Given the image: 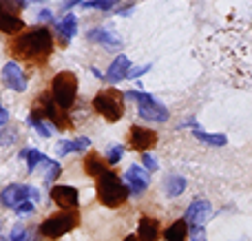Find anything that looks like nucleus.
Returning <instances> with one entry per match:
<instances>
[{
  "mask_svg": "<svg viewBox=\"0 0 252 241\" xmlns=\"http://www.w3.org/2000/svg\"><path fill=\"white\" fill-rule=\"evenodd\" d=\"M25 202H40V193L33 188V186H27V184H11L0 193V204L4 208H11L16 211L20 204Z\"/></svg>",
  "mask_w": 252,
  "mask_h": 241,
  "instance_id": "8",
  "label": "nucleus"
},
{
  "mask_svg": "<svg viewBox=\"0 0 252 241\" xmlns=\"http://www.w3.org/2000/svg\"><path fill=\"white\" fill-rule=\"evenodd\" d=\"M78 221H80V215L75 211H60L56 215H51L49 219H44L38 230L47 239H60L62 235L71 233L78 226Z\"/></svg>",
  "mask_w": 252,
  "mask_h": 241,
  "instance_id": "6",
  "label": "nucleus"
},
{
  "mask_svg": "<svg viewBox=\"0 0 252 241\" xmlns=\"http://www.w3.org/2000/svg\"><path fill=\"white\" fill-rule=\"evenodd\" d=\"M75 95H78V75L71 71H60L56 73L51 82V100L58 109L69 111L75 104Z\"/></svg>",
  "mask_w": 252,
  "mask_h": 241,
  "instance_id": "4",
  "label": "nucleus"
},
{
  "mask_svg": "<svg viewBox=\"0 0 252 241\" xmlns=\"http://www.w3.org/2000/svg\"><path fill=\"white\" fill-rule=\"evenodd\" d=\"M135 237L139 241H157L159 239V224H157V219H153V217H142Z\"/></svg>",
  "mask_w": 252,
  "mask_h": 241,
  "instance_id": "17",
  "label": "nucleus"
},
{
  "mask_svg": "<svg viewBox=\"0 0 252 241\" xmlns=\"http://www.w3.org/2000/svg\"><path fill=\"white\" fill-rule=\"evenodd\" d=\"M84 171H87V175H91V177H100L102 173H106L109 168H106V162L97 153H89L87 159H84Z\"/></svg>",
  "mask_w": 252,
  "mask_h": 241,
  "instance_id": "21",
  "label": "nucleus"
},
{
  "mask_svg": "<svg viewBox=\"0 0 252 241\" xmlns=\"http://www.w3.org/2000/svg\"><path fill=\"white\" fill-rule=\"evenodd\" d=\"M113 2H120V0H113Z\"/></svg>",
  "mask_w": 252,
  "mask_h": 241,
  "instance_id": "42",
  "label": "nucleus"
},
{
  "mask_svg": "<svg viewBox=\"0 0 252 241\" xmlns=\"http://www.w3.org/2000/svg\"><path fill=\"white\" fill-rule=\"evenodd\" d=\"M25 157H27V173H33L38 164H44V168H47L49 164L53 162V159H49L47 155L40 153L38 149H27V155H25Z\"/></svg>",
  "mask_w": 252,
  "mask_h": 241,
  "instance_id": "23",
  "label": "nucleus"
},
{
  "mask_svg": "<svg viewBox=\"0 0 252 241\" xmlns=\"http://www.w3.org/2000/svg\"><path fill=\"white\" fill-rule=\"evenodd\" d=\"M0 13H4V11H2V0H0Z\"/></svg>",
  "mask_w": 252,
  "mask_h": 241,
  "instance_id": "40",
  "label": "nucleus"
},
{
  "mask_svg": "<svg viewBox=\"0 0 252 241\" xmlns=\"http://www.w3.org/2000/svg\"><path fill=\"white\" fill-rule=\"evenodd\" d=\"M53 20V13L49 11V9H42V11L38 13V22H51Z\"/></svg>",
  "mask_w": 252,
  "mask_h": 241,
  "instance_id": "36",
  "label": "nucleus"
},
{
  "mask_svg": "<svg viewBox=\"0 0 252 241\" xmlns=\"http://www.w3.org/2000/svg\"><path fill=\"white\" fill-rule=\"evenodd\" d=\"M210 215H213V206H210L208 199H192V204L186 208V212H184V221H186V226H204L206 221L210 219Z\"/></svg>",
  "mask_w": 252,
  "mask_h": 241,
  "instance_id": "9",
  "label": "nucleus"
},
{
  "mask_svg": "<svg viewBox=\"0 0 252 241\" xmlns=\"http://www.w3.org/2000/svg\"><path fill=\"white\" fill-rule=\"evenodd\" d=\"M56 153L60 155V157H64V155L73 153V144H71V140H60V142H58Z\"/></svg>",
  "mask_w": 252,
  "mask_h": 241,
  "instance_id": "31",
  "label": "nucleus"
},
{
  "mask_svg": "<svg viewBox=\"0 0 252 241\" xmlns=\"http://www.w3.org/2000/svg\"><path fill=\"white\" fill-rule=\"evenodd\" d=\"M75 4H82V0H64L60 7L62 9H71V7H75Z\"/></svg>",
  "mask_w": 252,
  "mask_h": 241,
  "instance_id": "38",
  "label": "nucleus"
},
{
  "mask_svg": "<svg viewBox=\"0 0 252 241\" xmlns=\"http://www.w3.org/2000/svg\"><path fill=\"white\" fill-rule=\"evenodd\" d=\"M80 7L84 9H100V11H106V9L115 7L113 0H87V2H82Z\"/></svg>",
  "mask_w": 252,
  "mask_h": 241,
  "instance_id": "26",
  "label": "nucleus"
},
{
  "mask_svg": "<svg viewBox=\"0 0 252 241\" xmlns=\"http://www.w3.org/2000/svg\"><path fill=\"white\" fill-rule=\"evenodd\" d=\"M47 168H49V175H47V184H51V181L56 180L58 175H60V164H58V162H51V164H49Z\"/></svg>",
  "mask_w": 252,
  "mask_h": 241,
  "instance_id": "34",
  "label": "nucleus"
},
{
  "mask_svg": "<svg viewBox=\"0 0 252 241\" xmlns=\"http://www.w3.org/2000/svg\"><path fill=\"white\" fill-rule=\"evenodd\" d=\"M186 186H188L186 177H182V175H166L164 193L168 195V197H179V195L186 190Z\"/></svg>",
  "mask_w": 252,
  "mask_h": 241,
  "instance_id": "18",
  "label": "nucleus"
},
{
  "mask_svg": "<svg viewBox=\"0 0 252 241\" xmlns=\"http://www.w3.org/2000/svg\"><path fill=\"white\" fill-rule=\"evenodd\" d=\"M192 135H195L199 142H204V144H210V146H226L228 144V137L223 135V133H206L201 126L192 128Z\"/></svg>",
  "mask_w": 252,
  "mask_h": 241,
  "instance_id": "20",
  "label": "nucleus"
},
{
  "mask_svg": "<svg viewBox=\"0 0 252 241\" xmlns=\"http://www.w3.org/2000/svg\"><path fill=\"white\" fill-rule=\"evenodd\" d=\"M128 71H130V60L126 56H118L111 62L104 80H111V82L118 84V82H122V80H128Z\"/></svg>",
  "mask_w": 252,
  "mask_h": 241,
  "instance_id": "15",
  "label": "nucleus"
},
{
  "mask_svg": "<svg viewBox=\"0 0 252 241\" xmlns=\"http://www.w3.org/2000/svg\"><path fill=\"white\" fill-rule=\"evenodd\" d=\"M124 241H139V239H137V237H135V235H128V237H126Z\"/></svg>",
  "mask_w": 252,
  "mask_h": 241,
  "instance_id": "39",
  "label": "nucleus"
},
{
  "mask_svg": "<svg viewBox=\"0 0 252 241\" xmlns=\"http://www.w3.org/2000/svg\"><path fill=\"white\" fill-rule=\"evenodd\" d=\"M71 144H73V153H82L91 146V140L89 137H78V140H71Z\"/></svg>",
  "mask_w": 252,
  "mask_h": 241,
  "instance_id": "32",
  "label": "nucleus"
},
{
  "mask_svg": "<svg viewBox=\"0 0 252 241\" xmlns=\"http://www.w3.org/2000/svg\"><path fill=\"white\" fill-rule=\"evenodd\" d=\"M188 239L190 241H206L204 226H188Z\"/></svg>",
  "mask_w": 252,
  "mask_h": 241,
  "instance_id": "30",
  "label": "nucleus"
},
{
  "mask_svg": "<svg viewBox=\"0 0 252 241\" xmlns=\"http://www.w3.org/2000/svg\"><path fill=\"white\" fill-rule=\"evenodd\" d=\"M122 157H124V146H120V144L109 146V153H106V162H109L111 166H115V164H118Z\"/></svg>",
  "mask_w": 252,
  "mask_h": 241,
  "instance_id": "27",
  "label": "nucleus"
},
{
  "mask_svg": "<svg viewBox=\"0 0 252 241\" xmlns=\"http://www.w3.org/2000/svg\"><path fill=\"white\" fill-rule=\"evenodd\" d=\"M0 75H2V82H4V87L7 89H11V91H16V93H25L27 91L29 80H27L25 71H22L13 60H9L7 64L2 66V73Z\"/></svg>",
  "mask_w": 252,
  "mask_h": 241,
  "instance_id": "10",
  "label": "nucleus"
},
{
  "mask_svg": "<svg viewBox=\"0 0 252 241\" xmlns=\"http://www.w3.org/2000/svg\"><path fill=\"white\" fill-rule=\"evenodd\" d=\"M29 2H42V0H29Z\"/></svg>",
  "mask_w": 252,
  "mask_h": 241,
  "instance_id": "41",
  "label": "nucleus"
},
{
  "mask_svg": "<svg viewBox=\"0 0 252 241\" xmlns=\"http://www.w3.org/2000/svg\"><path fill=\"white\" fill-rule=\"evenodd\" d=\"M22 27H25L22 18L13 16V13H9V11L0 13V31H2V33L13 35V33H18V31H22Z\"/></svg>",
  "mask_w": 252,
  "mask_h": 241,
  "instance_id": "19",
  "label": "nucleus"
},
{
  "mask_svg": "<svg viewBox=\"0 0 252 241\" xmlns=\"http://www.w3.org/2000/svg\"><path fill=\"white\" fill-rule=\"evenodd\" d=\"M97 199L109 208H118L128 199V188L113 171H106L97 177Z\"/></svg>",
  "mask_w": 252,
  "mask_h": 241,
  "instance_id": "3",
  "label": "nucleus"
},
{
  "mask_svg": "<svg viewBox=\"0 0 252 241\" xmlns=\"http://www.w3.org/2000/svg\"><path fill=\"white\" fill-rule=\"evenodd\" d=\"M124 97L137 102V113L142 115L144 120H148V122H157V124L168 122V115H170L168 109H166L164 104H159L153 95L142 93V91H128V93H124Z\"/></svg>",
  "mask_w": 252,
  "mask_h": 241,
  "instance_id": "7",
  "label": "nucleus"
},
{
  "mask_svg": "<svg viewBox=\"0 0 252 241\" xmlns=\"http://www.w3.org/2000/svg\"><path fill=\"white\" fill-rule=\"evenodd\" d=\"M128 142H130V149H133V151L146 153L148 149H153V146L157 144V135H155V131H148V128L130 126Z\"/></svg>",
  "mask_w": 252,
  "mask_h": 241,
  "instance_id": "12",
  "label": "nucleus"
},
{
  "mask_svg": "<svg viewBox=\"0 0 252 241\" xmlns=\"http://www.w3.org/2000/svg\"><path fill=\"white\" fill-rule=\"evenodd\" d=\"M186 235H188V226L184 219H177L173 226H168L164 233V239L166 241H186Z\"/></svg>",
  "mask_w": 252,
  "mask_h": 241,
  "instance_id": "22",
  "label": "nucleus"
},
{
  "mask_svg": "<svg viewBox=\"0 0 252 241\" xmlns=\"http://www.w3.org/2000/svg\"><path fill=\"white\" fill-rule=\"evenodd\" d=\"M142 164H144V171H157L159 168V162H157V157L153 153H142Z\"/></svg>",
  "mask_w": 252,
  "mask_h": 241,
  "instance_id": "28",
  "label": "nucleus"
},
{
  "mask_svg": "<svg viewBox=\"0 0 252 241\" xmlns=\"http://www.w3.org/2000/svg\"><path fill=\"white\" fill-rule=\"evenodd\" d=\"M93 109L109 122H120L124 115V93L118 89H104L93 97Z\"/></svg>",
  "mask_w": 252,
  "mask_h": 241,
  "instance_id": "5",
  "label": "nucleus"
},
{
  "mask_svg": "<svg viewBox=\"0 0 252 241\" xmlns=\"http://www.w3.org/2000/svg\"><path fill=\"white\" fill-rule=\"evenodd\" d=\"M53 51V35L47 27H38L18 35L11 44V56L25 62H47Z\"/></svg>",
  "mask_w": 252,
  "mask_h": 241,
  "instance_id": "2",
  "label": "nucleus"
},
{
  "mask_svg": "<svg viewBox=\"0 0 252 241\" xmlns=\"http://www.w3.org/2000/svg\"><path fill=\"white\" fill-rule=\"evenodd\" d=\"M18 140V133L13 128H2L0 131V146H7V144H13Z\"/></svg>",
  "mask_w": 252,
  "mask_h": 241,
  "instance_id": "29",
  "label": "nucleus"
},
{
  "mask_svg": "<svg viewBox=\"0 0 252 241\" xmlns=\"http://www.w3.org/2000/svg\"><path fill=\"white\" fill-rule=\"evenodd\" d=\"M7 122H9V111L4 109L2 104H0V126H4Z\"/></svg>",
  "mask_w": 252,
  "mask_h": 241,
  "instance_id": "37",
  "label": "nucleus"
},
{
  "mask_svg": "<svg viewBox=\"0 0 252 241\" xmlns=\"http://www.w3.org/2000/svg\"><path fill=\"white\" fill-rule=\"evenodd\" d=\"M56 29H58V35H60L62 47H66L69 40L75 38V33H78V18H75L73 13H66V16L56 25Z\"/></svg>",
  "mask_w": 252,
  "mask_h": 241,
  "instance_id": "16",
  "label": "nucleus"
},
{
  "mask_svg": "<svg viewBox=\"0 0 252 241\" xmlns=\"http://www.w3.org/2000/svg\"><path fill=\"white\" fill-rule=\"evenodd\" d=\"M9 241H33V233L18 224V226H13L11 235H9Z\"/></svg>",
  "mask_w": 252,
  "mask_h": 241,
  "instance_id": "24",
  "label": "nucleus"
},
{
  "mask_svg": "<svg viewBox=\"0 0 252 241\" xmlns=\"http://www.w3.org/2000/svg\"><path fill=\"white\" fill-rule=\"evenodd\" d=\"M148 173L144 171L142 166H130L128 171H126V188H128V193H133V197H137V195H142L144 190L148 188Z\"/></svg>",
  "mask_w": 252,
  "mask_h": 241,
  "instance_id": "13",
  "label": "nucleus"
},
{
  "mask_svg": "<svg viewBox=\"0 0 252 241\" xmlns=\"http://www.w3.org/2000/svg\"><path fill=\"white\" fill-rule=\"evenodd\" d=\"M35 211V206H33V202H25V204H20V206L16 208V215H31V212Z\"/></svg>",
  "mask_w": 252,
  "mask_h": 241,
  "instance_id": "35",
  "label": "nucleus"
},
{
  "mask_svg": "<svg viewBox=\"0 0 252 241\" xmlns=\"http://www.w3.org/2000/svg\"><path fill=\"white\" fill-rule=\"evenodd\" d=\"M148 71H151V64H144V66H137V69H130V71H128V80L142 78V75L148 73Z\"/></svg>",
  "mask_w": 252,
  "mask_h": 241,
  "instance_id": "33",
  "label": "nucleus"
},
{
  "mask_svg": "<svg viewBox=\"0 0 252 241\" xmlns=\"http://www.w3.org/2000/svg\"><path fill=\"white\" fill-rule=\"evenodd\" d=\"M87 38H89V42L102 44V47H106V49H115V47H120V44H122L120 35L113 33L109 27H95V29H91L87 33Z\"/></svg>",
  "mask_w": 252,
  "mask_h": 241,
  "instance_id": "14",
  "label": "nucleus"
},
{
  "mask_svg": "<svg viewBox=\"0 0 252 241\" xmlns=\"http://www.w3.org/2000/svg\"><path fill=\"white\" fill-rule=\"evenodd\" d=\"M199 56L223 80L252 87V22L215 31L199 47Z\"/></svg>",
  "mask_w": 252,
  "mask_h": 241,
  "instance_id": "1",
  "label": "nucleus"
},
{
  "mask_svg": "<svg viewBox=\"0 0 252 241\" xmlns=\"http://www.w3.org/2000/svg\"><path fill=\"white\" fill-rule=\"evenodd\" d=\"M27 122L31 124V126H35V131H38V135H42V137H51L53 135V131H51V126H49L44 120H35V118H27Z\"/></svg>",
  "mask_w": 252,
  "mask_h": 241,
  "instance_id": "25",
  "label": "nucleus"
},
{
  "mask_svg": "<svg viewBox=\"0 0 252 241\" xmlns=\"http://www.w3.org/2000/svg\"><path fill=\"white\" fill-rule=\"evenodd\" d=\"M51 199L62 208V211H75L80 204V195L78 188L73 186H66V184H58L51 188Z\"/></svg>",
  "mask_w": 252,
  "mask_h": 241,
  "instance_id": "11",
  "label": "nucleus"
}]
</instances>
